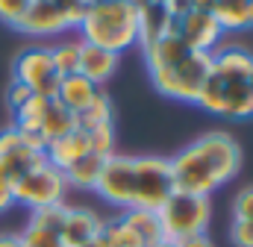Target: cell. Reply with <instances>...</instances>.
Segmentation results:
<instances>
[{"mask_svg":"<svg viewBox=\"0 0 253 247\" xmlns=\"http://www.w3.org/2000/svg\"><path fill=\"white\" fill-rule=\"evenodd\" d=\"M242 171V147L230 132H206L171 159L174 191L212 197Z\"/></svg>","mask_w":253,"mask_h":247,"instance_id":"cell-1","label":"cell"},{"mask_svg":"<svg viewBox=\"0 0 253 247\" xmlns=\"http://www.w3.org/2000/svg\"><path fill=\"white\" fill-rule=\"evenodd\" d=\"M77 30L80 41L121 56L138 44V9L129 0H100L85 9V18Z\"/></svg>","mask_w":253,"mask_h":247,"instance_id":"cell-2","label":"cell"},{"mask_svg":"<svg viewBox=\"0 0 253 247\" xmlns=\"http://www.w3.org/2000/svg\"><path fill=\"white\" fill-rule=\"evenodd\" d=\"M159 224H162V236L165 242H180L191 236H203L209 221H212V200L209 197H197V194H183L174 191L162 209L156 212Z\"/></svg>","mask_w":253,"mask_h":247,"instance_id":"cell-3","label":"cell"},{"mask_svg":"<svg viewBox=\"0 0 253 247\" xmlns=\"http://www.w3.org/2000/svg\"><path fill=\"white\" fill-rule=\"evenodd\" d=\"M212 74V53H200L191 50L183 62H177L174 68L165 71H150V82L159 94L177 100V103H194L203 82Z\"/></svg>","mask_w":253,"mask_h":247,"instance_id":"cell-4","label":"cell"},{"mask_svg":"<svg viewBox=\"0 0 253 247\" xmlns=\"http://www.w3.org/2000/svg\"><path fill=\"white\" fill-rule=\"evenodd\" d=\"M132 177H135V209L159 212L162 203L174 194L171 159L165 156H132Z\"/></svg>","mask_w":253,"mask_h":247,"instance_id":"cell-5","label":"cell"},{"mask_svg":"<svg viewBox=\"0 0 253 247\" xmlns=\"http://www.w3.org/2000/svg\"><path fill=\"white\" fill-rule=\"evenodd\" d=\"M65 174L56 171L53 165L47 162H39L36 168H30L27 174H21V180L12 188V197L15 203L27 206L30 212L33 209H42V206H53V203H65Z\"/></svg>","mask_w":253,"mask_h":247,"instance_id":"cell-6","label":"cell"},{"mask_svg":"<svg viewBox=\"0 0 253 247\" xmlns=\"http://www.w3.org/2000/svg\"><path fill=\"white\" fill-rule=\"evenodd\" d=\"M12 74H15V82L27 85L33 94L39 97H47L53 100L56 97V88H59V74L53 68V59H50V47L44 44H33V47H24L18 53V59L12 65Z\"/></svg>","mask_w":253,"mask_h":247,"instance_id":"cell-7","label":"cell"},{"mask_svg":"<svg viewBox=\"0 0 253 247\" xmlns=\"http://www.w3.org/2000/svg\"><path fill=\"white\" fill-rule=\"evenodd\" d=\"M97 197H103L106 203L118 206L121 212L135 206V177H132V156L124 153H112L103 162L100 180L94 185Z\"/></svg>","mask_w":253,"mask_h":247,"instance_id":"cell-8","label":"cell"},{"mask_svg":"<svg viewBox=\"0 0 253 247\" xmlns=\"http://www.w3.org/2000/svg\"><path fill=\"white\" fill-rule=\"evenodd\" d=\"M224 30L218 27L215 15L209 9H191L186 18H180V39L186 41L189 50H200V53H212L221 44Z\"/></svg>","mask_w":253,"mask_h":247,"instance_id":"cell-9","label":"cell"},{"mask_svg":"<svg viewBox=\"0 0 253 247\" xmlns=\"http://www.w3.org/2000/svg\"><path fill=\"white\" fill-rule=\"evenodd\" d=\"M15 30L30 36V39H47V36L68 30V21H65L62 9L56 6V0H33L27 15L21 18V24Z\"/></svg>","mask_w":253,"mask_h":247,"instance_id":"cell-10","label":"cell"},{"mask_svg":"<svg viewBox=\"0 0 253 247\" xmlns=\"http://www.w3.org/2000/svg\"><path fill=\"white\" fill-rule=\"evenodd\" d=\"M165 36H180V21H174L159 0H147L138 6V47H150Z\"/></svg>","mask_w":253,"mask_h":247,"instance_id":"cell-11","label":"cell"},{"mask_svg":"<svg viewBox=\"0 0 253 247\" xmlns=\"http://www.w3.org/2000/svg\"><path fill=\"white\" fill-rule=\"evenodd\" d=\"M215 77L221 80V118L227 121L253 118V91L248 85V77H224V74Z\"/></svg>","mask_w":253,"mask_h":247,"instance_id":"cell-12","label":"cell"},{"mask_svg":"<svg viewBox=\"0 0 253 247\" xmlns=\"http://www.w3.org/2000/svg\"><path fill=\"white\" fill-rule=\"evenodd\" d=\"M0 159L18 174V180H21V174H27L30 168H36L39 162H44V153H39V150H33L30 144H27V138L18 132V126H6V129H0Z\"/></svg>","mask_w":253,"mask_h":247,"instance_id":"cell-13","label":"cell"},{"mask_svg":"<svg viewBox=\"0 0 253 247\" xmlns=\"http://www.w3.org/2000/svg\"><path fill=\"white\" fill-rule=\"evenodd\" d=\"M88 153H91V150H88V135L74 126L71 132H65L59 138L47 141V147H44V162L65 174L74 162H80V159L88 156Z\"/></svg>","mask_w":253,"mask_h":247,"instance_id":"cell-14","label":"cell"},{"mask_svg":"<svg viewBox=\"0 0 253 247\" xmlns=\"http://www.w3.org/2000/svg\"><path fill=\"white\" fill-rule=\"evenodd\" d=\"M118 65H121V56H118V53H109V50H103V47H94V44H85V41H83L77 74H83L85 80H91L97 88H103V85L115 77Z\"/></svg>","mask_w":253,"mask_h":247,"instance_id":"cell-15","label":"cell"},{"mask_svg":"<svg viewBox=\"0 0 253 247\" xmlns=\"http://www.w3.org/2000/svg\"><path fill=\"white\" fill-rule=\"evenodd\" d=\"M103 230V215H97L88 206H68L65 209V224H62V239L68 247H77Z\"/></svg>","mask_w":253,"mask_h":247,"instance_id":"cell-16","label":"cell"},{"mask_svg":"<svg viewBox=\"0 0 253 247\" xmlns=\"http://www.w3.org/2000/svg\"><path fill=\"white\" fill-rule=\"evenodd\" d=\"M209 12L224 33L253 30V0H215Z\"/></svg>","mask_w":253,"mask_h":247,"instance_id":"cell-17","label":"cell"},{"mask_svg":"<svg viewBox=\"0 0 253 247\" xmlns=\"http://www.w3.org/2000/svg\"><path fill=\"white\" fill-rule=\"evenodd\" d=\"M100 88L91 82V80H85L83 74H68L59 80V88H56V100L62 103L65 109H71L74 115L77 112H83L91 100H94V94H97Z\"/></svg>","mask_w":253,"mask_h":247,"instance_id":"cell-18","label":"cell"},{"mask_svg":"<svg viewBox=\"0 0 253 247\" xmlns=\"http://www.w3.org/2000/svg\"><path fill=\"white\" fill-rule=\"evenodd\" d=\"M191 50L180 36H165L156 44L144 47V62H147V71H165V68H174L177 62H183Z\"/></svg>","mask_w":253,"mask_h":247,"instance_id":"cell-19","label":"cell"},{"mask_svg":"<svg viewBox=\"0 0 253 247\" xmlns=\"http://www.w3.org/2000/svg\"><path fill=\"white\" fill-rule=\"evenodd\" d=\"M103 156L97 153H88L83 156L80 162H74L68 171H65V185L68 188H80V191H94V185L100 180V171H103Z\"/></svg>","mask_w":253,"mask_h":247,"instance_id":"cell-20","label":"cell"},{"mask_svg":"<svg viewBox=\"0 0 253 247\" xmlns=\"http://www.w3.org/2000/svg\"><path fill=\"white\" fill-rule=\"evenodd\" d=\"M251 65H253L251 50H245L239 44L212 50V71L215 74H224V77H248Z\"/></svg>","mask_w":253,"mask_h":247,"instance_id":"cell-21","label":"cell"},{"mask_svg":"<svg viewBox=\"0 0 253 247\" xmlns=\"http://www.w3.org/2000/svg\"><path fill=\"white\" fill-rule=\"evenodd\" d=\"M74 124H77V129H83V132H88V129L100 126V124H115L112 97L100 88V91L94 94V100H91L83 112H77V115H74Z\"/></svg>","mask_w":253,"mask_h":247,"instance_id":"cell-22","label":"cell"},{"mask_svg":"<svg viewBox=\"0 0 253 247\" xmlns=\"http://www.w3.org/2000/svg\"><path fill=\"white\" fill-rule=\"evenodd\" d=\"M124 215V221L138 233V239L144 242V247H156L159 242H165V236H162V224H159V215L156 212H147V209H126L121 212Z\"/></svg>","mask_w":253,"mask_h":247,"instance_id":"cell-23","label":"cell"},{"mask_svg":"<svg viewBox=\"0 0 253 247\" xmlns=\"http://www.w3.org/2000/svg\"><path fill=\"white\" fill-rule=\"evenodd\" d=\"M74 126H77V124H74V112L65 109L56 97L47 100V109H44V118H42V135H44V141L59 138L65 132H71Z\"/></svg>","mask_w":253,"mask_h":247,"instance_id":"cell-24","label":"cell"},{"mask_svg":"<svg viewBox=\"0 0 253 247\" xmlns=\"http://www.w3.org/2000/svg\"><path fill=\"white\" fill-rule=\"evenodd\" d=\"M106 247H144V242L138 239V233L124 221V215L115 218H103V230H100Z\"/></svg>","mask_w":253,"mask_h":247,"instance_id":"cell-25","label":"cell"},{"mask_svg":"<svg viewBox=\"0 0 253 247\" xmlns=\"http://www.w3.org/2000/svg\"><path fill=\"white\" fill-rule=\"evenodd\" d=\"M80 47L83 41H59L50 47V59H53V68L59 77H68V74H77L80 68Z\"/></svg>","mask_w":253,"mask_h":247,"instance_id":"cell-26","label":"cell"},{"mask_svg":"<svg viewBox=\"0 0 253 247\" xmlns=\"http://www.w3.org/2000/svg\"><path fill=\"white\" fill-rule=\"evenodd\" d=\"M85 135H88V150H91V153H97V156H103V159H109L112 153H118V150H115V144H118V138H115V124H100V126L88 129Z\"/></svg>","mask_w":253,"mask_h":247,"instance_id":"cell-27","label":"cell"},{"mask_svg":"<svg viewBox=\"0 0 253 247\" xmlns=\"http://www.w3.org/2000/svg\"><path fill=\"white\" fill-rule=\"evenodd\" d=\"M65 209H68L65 203H53V206H42V209H33L27 224H33V227H42V230H50V233H59V236H62Z\"/></svg>","mask_w":253,"mask_h":247,"instance_id":"cell-28","label":"cell"},{"mask_svg":"<svg viewBox=\"0 0 253 247\" xmlns=\"http://www.w3.org/2000/svg\"><path fill=\"white\" fill-rule=\"evenodd\" d=\"M18 242H21V247H68L59 233L42 230V227H33V224H27L18 233Z\"/></svg>","mask_w":253,"mask_h":247,"instance_id":"cell-29","label":"cell"},{"mask_svg":"<svg viewBox=\"0 0 253 247\" xmlns=\"http://www.w3.org/2000/svg\"><path fill=\"white\" fill-rule=\"evenodd\" d=\"M18 183V174L0 159V215H6L12 206H15V197H12V188Z\"/></svg>","mask_w":253,"mask_h":247,"instance_id":"cell-30","label":"cell"},{"mask_svg":"<svg viewBox=\"0 0 253 247\" xmlns=\"http://www.w3.org/2000/svg\"><path fill=\"white\" fill-rule=\"evenodd\" d=\"M33 0H0V21L9 24V27H18L21 18L27 15Z\"/></svg>","mask_w":253,"mask_h":247,"instance_id":"cell-31","label":"cell"},{"mask_svg":"<svg viewBox=\"0 0 253 247\" xmlns=\"http://www.w3.org/2000/svg\"><path fill=\"white\" fill-rule=\"evenodd\" d=\"M233 221H253V185L242 188L233 200Z\"/></svg>","mask_w":253,"mask_h":247,"instance_id":"cell-32","label":"cell"},{"mask_svg":"<svg viewBox=\"0 0 253 247\" xmlns=\"http://www.w3.org/2000/svg\"><path fill=\"white\" fill-rule=\"evenodd\" d=\"M56 6L62 9L65 21H68V30H77L83 24V18H85V9H88L83 0H56Z\"/></svg>","mask_w":253,"mask_h":247,"instance_id":"cell-33","label":"cell"},{"mask_svg":"<svg viewBox=\"0 0 253 247\" xmlns=\"http://www.w3.org/2000/svg\"><path fill=\"white\" fill-rule=\"evenodd\" d=\"M230 239L236 247H253V221H233Z\"/></svg>","mask_w":253,"mask_h":247,"instance_id":"cell-34","label":"cell"},{"mask_svg":"<svg viewBox=\"0 0 253 247\" xmlns=\"http://www.w3.org/2000/svg\"><path fill=\"white\" fill-rule=\"evenodd\" d=\"M30 97H33V91H30L27 85H21V82H15V80H12V85H9V91H6V103H9V109H12V112H15V109H21Z\"/></svg>","mask_w":253,"mask_h":247,"instance_id":"cell-35","label":"cell"},{"mask_svg":"<svg viewBox=\"0 0 253 247\" xmlns=\"http://www.w3.org/2000/svg\"><path fill=\"white\" fill-rule=\"evenodd\" d=\"M165 9H168V15L174 21H180V18H186L194 9V0H165Z\"/></svg>","mask_w":253,"mask_h":247,"instance_id":"cell-36","label":"cell"},{"mask_svg":"<svg viewBox=\"0 0 253 247\" xmlns=\"http://www.w3.org/2000/svg\"><path fill=\"white\" fill-rule=\"evenodd\" d=\"M174 247H215L212 245V239L203 233V236H191V239H180V242H174Z\"/></svg>","mask_w":253,"mask_h":247,"instance_id":"cell-37","label":"cell"},{"mask_svg":"<svg viewBox=\"0 0 253 247\" xmlns=\"http://www.w3.org/2000/svg\"><path fill=\"white\" fill-rule=\"evenodd\" d=\"M0 247H21L18 233H3V236H0Z\"/></svg>","mask_w":253,"mask_h":247,"instance_id":"cell-38","label":"cell"},{"mask_svg":"<svg viewBox=\"0 0 253 247\" xmlns=\"http://www.w3.org/2000/svg\"><path fill=\"white\" fill-rule=\"evenodd\" d=\"M77 247H106V242H103V236H94V239H88V242H83Z\"/></svg>","mask_w":253,"mask_h":247,"instance_id":"cell-39","label":"cell"},{"mask_svg":"<svg viewBox=\"0 0 253 247\" xmlns=\"http://www.w3.org/2000/svg\"><path fill=\"white\" fill-rule=\"evenodd\" d=\"M248 85H251V91H253V65H251V71H248Z\"/></svg>","mask_w":253,"mask_h":247,"instance_id":"cell-40","label":"cell"},{"mask_svg":"<svg viewBox=\"0 0 253 247\" xmlns=\"http://www.w3.org/2000/svg\"><path fill=\"white\" fill-rule=\"evenodd\" d=\"M156 247H174V245H171V242H159Z\"/></svg>","mask_w":253,"mask_h":247,"instance_id":"cell-41","label":"cell"},{"mask_svg":"<svg viewBox=\"0 0 253 247\" xmlns=\"http://www.w3.org/2000/svg\"><path fill=\"white\" fill-rule=\"evenodd\" d=\"M159 3H165V0H159Z\"/></svg>","mask_w":253,"mask_h":247,"instance_id":"cell-42","label":"cell"}]
</instances>
